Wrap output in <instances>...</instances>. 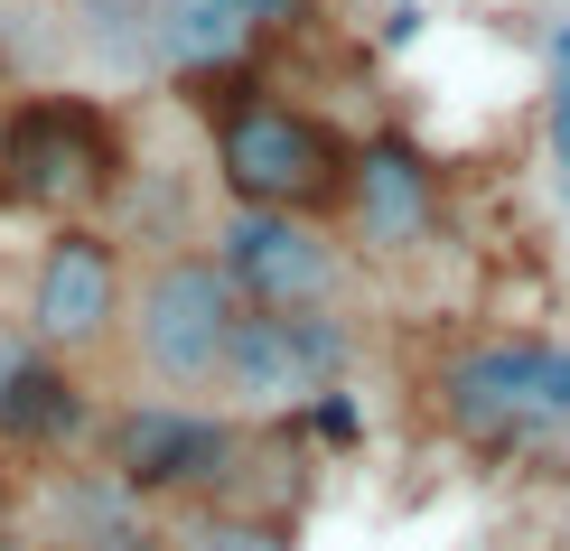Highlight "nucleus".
<instances>
[{"label": "nucleus", "mask_w": 570, "mask_h": 551, "mask_svg": "<svg viewBox=\"0 0 570 551\" xmlns=\"http://www.w3.org/2000/svg\"><path fill=\"white\" fill-rule=\"evenodd\" d=\"M197 112H206V159H216L225 206H281V215H327L337 225L355 140L327 112H308L272 85H244V76L197 85Z\"/></svg>", "instance_id": "nucleus-1"}, {"label": "nucleus", "mask_w": 570, "mask_h": 551, "mask_svg": "<svg viewBox=\"0 0 570 551\" xmlns=\"http://www.w3.org/2000/svg\"><path fill=\"white\" fill-rule=\"evenodd\" d=\"M234 327H244V291L225 281L216 244H169L131 272L122 374L140 383V402H216Z\"/></svg>", "instance_id": "nucleus-2"}, {"label": "nucleus", "mask_w": 570, "mask_h": 551, "mask_svg": "<svg viewBox=\"0 0 570 551\" xmlns=\"http://www.w3.org/2000/svg\"><path fill=\"white\" fill-rule=\"evenodd\" d=\"M131 178V131L94 94H29L0 112V206L47 225H94Z\"/></svg>", "instance_id": "nucleus-3"}, {"label": "nucleus", "mask_w": 570, "mask_h": 551, "mask_svg": "<svg viewBox=\"0 0 570 551\" xmlns=\"http://www.w3.org/2000/svg\"><path fill=\"white\" fill-rule=\"evenodd\" d=\"M431 412L468 449H533L570 430V346L561 337H459L431 365Z\"/></svg>", "instance_id": "nucleus-4"}, {"label": "nucleus", "mask_w": 570, "mask_h": 551, "mask_svg": "<svg viewBox=\"0 0 570 551\" xmlns=\"http://www.w3.org/2000/svg\"><path fill=\"white\" fill-rule=\"evenodd\" d=\"M216 262L244 291V308H272V318H346V299H355V244L327 215L225 206Z\"/></svg>", "instance_id": "nucleus-5"}, {"label": "nucleus", "mask_w": 570, "mask_h": 551, "mask_svg": "<svg viewBox=\"0 0 570 551\" xmlns=\"http://www.w3.org/2000/svg\"><path fill=\"white\" fill-rule=\"evenodd\" d=\"M244 421L216 402H122L104 421V476L140 505H216L244 468Z\"/></svg>", "instance_id": "nucleus-6"}, {"label": "nucleus", "mask_w": 570, "mask_h": 551, "mask_svg": "<svg viewBox=\"0 0 570 551\" xmlns=\"http://www.w3.org/2000/svg\"><path fill=\"white\" fill-rule=\"evenodd\" d=\"M131 272L140 262L104 225H57L29 272V346L57 355V365L112 355L122 346V308H131Z\"/></svg>", "instance_id": "nucleus-7"}, {"label": "nucleus", "mask_w": 570, "mask_h": 551, "mask_svg": "<svg viewBox=\"0 0 570 551\" xmlns=\"http://www.w3.org/2000/svg\"><path fill=\"white\" fill-rule=\"evenodd\" d=\"M337 234L374 262H412L440 244V169L421 140L402 131H374L355 140V178H346V206H337Z\"/></svg>", "instance_id": "nucleus-8"}, {"label": "nucleus", "mask_w": 570, "mask_h": 551, "mask_svg": "<svg viewBox=\"0 0 570 551\" xmlns=\"http://www.w3.org/2000/svg\"><path fill=\"white\" fill-rule=\"evenodd\" d=\"M337 365H346L337 318H272V308H244L234 355H225V402H244V412H281V402L327 393Z\"/></svg>", "instance_id": "nucleus-9"}, {"label": "nucleus", "mask_w": 570, "mask_h": 551, "mask_svg": "<svg viewBox=\"0 0 570 551\" xmlns=\"http://www.w3.org/2000/svg\"><path fill=\"white\" fill-rule=\"evenodd\" d=\"M253 38H263V19L244 10V0H150V19H140V47H150V66L169 85H225L244 76Z\"/></svg>", "instance_id": "nucleus-10"}, {"label": "nucleus", "mask_w": 570, "mask_h": 551, "mask_svg": "<svg viewBox=\"0 0 570 551\" xmlns=\"http://www.w3.org/2000/svg\"><path fill=\"white\" fill-rule=\"evenodd\" d=\"M85 421H94V402L76 393V365H57V355L29 346L10 374H0V430H10L29 459H57Z\"/></svg>", "instance_id": "nucleus-11"}, {"label": "nucleus", "mask_w": 570, "mask_h": 551, "mask_svg": "<svg viewBox=\"0 0 570 551\" xmlns=\"http://www.w3.org/2000/svg\"><path fill=\"white\" fill-rule=\"evenodd\" d=\"M159 551H299L281 514H244V505H169Z\"/></svg>", "instance_id": "nucleus-12"}, {"label": "nucleus", "mask_w": 570, "mask_h": 551, "mask_svg": "<svg viewBox=\"0 0 570 551\" xmlns=\"http://www.w3.org/2000/svg\"><path fill=\"white\" fill-rule=\"evenodd\" d=\"M263 29H299V19H318V0H244Z\"/></svg>", "instance_id": "nucleus-13"}, {"label": "nucleus", "mask_w": 570, "mask_h": 551, "mask_svg": "<svg viewBox=\"0 0 570 551\" xmlns=\"http://www.w3.org/2000/svg\"><path fill=\"white\" fill-rule=\"evenodd\" d=\"M552 159L570 169V66H561V85H552Z\"/></svg>", "instance_id": "nucleus-14"}, {"label": "nucleus", "mask_w": 570, "mask_h": 551, "mask_svg": "<svg viewBox=\"0 0 570 551\" xmlns=\"http://www.w3.org/2000/svg\"><path fill=\"white\" fill-rule=\"evenodd\" d=\"M0 551H38V542H19V533H0Z\"/></svg>", "instance_id": "nucleus-15"}]
</instances>
